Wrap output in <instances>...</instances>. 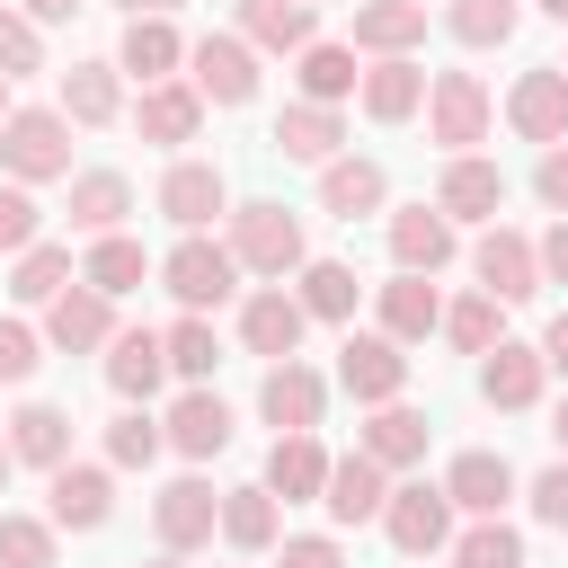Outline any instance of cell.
I'll return each mask as SVG.
<instances>
[{
	"mask_svg": "<svg viewBox=\"0 0 568 568\" xmlns=\"http://www.w3.org/2000/svg\"><path fill=\"white\" fill-rule=\"evenodd\" d=\"M231 257H240V275H266V284H284V275H302L311 266V240H302V213H284V204H231Z\"/></svg>",
	"mask_w": 568,
	"mask_h": 568,
	"instance_id": "obj_1",
	"label": "cell"
},
{
	"mask_svg": "<svg viewBox=\"0 0 568 568\" xmlns=\"http://www.w3.org/2000/svg\"><path fill=\"white\" fill-rule=\"evenodd\" d=\"M0 178L9 186H53L71 178V115L62 106H18L0 124Z\"/></svg>",
	"mask_w": 568,
	"mask_h": 568,
	"instance_id": "obj_2",
	"label": "cell"
},
{
	"mask_svg": "<svg viewBox=\"0 0 568 568\" xmlns=\"http://www.w3.org/2000/svg\"><path fill=\"white\" fill-rule=\"evenodd\" d=\"M160 284H169V302L178 311H222L231 293H240V257H231V240H213V231H178V248L160 257Z\"/></svg>",
	"mask_w": 568,
	"mask_h": 568,
	"instance_id": "obj_3",
	"label": "cell"
},
{
	"mask_svg": "<svg viewBox=\"0 0 568 568\" xmlns=\"http://www.w3.org/2000/svg\"><path fill=\"white\" fill-rule=\"evenodd\" d=\"M382 532H390V550H399V559H435V550H453L462 506L444 497V479H399V488H390V506H382Z\"/></svg>",
	"mask_w": 568,
	"mask_h": 568,
	"instance_id": "obj_4",
	"label": "cell"
},
{
	"mask_svg": "<svg viewBox=\"0 0 568 568\" xmlns=\"http://www.w3.org/2000/svg\"><path fill=\"white\" fill-rule=\"evenodd\" d=\"M488 124H497V98H488V80H479V71H435V80H426V133L444 142V160L479 151V142H488Z\"/></svg>",
	"mask_w": 568,
	"mask_h": 568,
	"instance_id": "obj_5",
	"label": "cell"
},
{
	"mask_svg": "<svg viewBox=\"0 0 568 568\" xmlns=\"http://www.w3.org/2000/svg\"><path fill=\"white\" fill-rule=\"evenodd\" d=\"M337 390H346L355 408L408 399V346L382 337V328H346V346H337Z\"/></svg>",
	"mask_w": 568,
	"mask_h": 568,
	"instance_id": "obj_6",
	"label": "cell"
},
{
	"mask_svg": "<svg viewBox=\"0 0 568 568\" xmlns=\"http://www.w3.org/2000/svg\"><path fill=\"white\" fill-rule=\"evenodd\" d=\"M186 80H195V98L204 106H248L257 98V44L248 36H195L186 44Z\"/></svg>",
	"mask_w": 568,
	"mask_h": 568,
	"instance_id": "obj_7",
	"label": "cell"
},
{
	"mask_svg": "<svg viewBox=\"0 0 568 568\" xmlns=\"http://www.w3.org/2000/svg\"><path fill=\"white\" fill-rule=\"evenodd\" d=\"M470 275H479V293H497V302L515 311V302L541 293V248H532L515 222H488V231L470 240Z\"/></svg>",
	"mask_w": 568,
	"mask_h": 568,
	"instance_id": "obj_8",
	"label": "cell"
},
{
	"mask_svg": "<svg viewBox=\"0 0 568 568\" xmlns=\"http://www.w3.org/2000/svg\"><path fill=\"white\" fill-rule=\"evenodd\" d=\"M151 532H160V550H178V559H186V550H204V541L222 532V488H213V479H195V470H186V479H169V488L151 497Z\"/></svg>",
	"mask_w": 568,
	"mask_h": 568,
	"instance_id": "obj_9",
	"label": "cell"
},
{
	"mask_svg": "<svg viewBox=\"0 0 568 568\" xmlns=\"http://www.w3.org/2000/svg\"><path fill=\"white\" fill-rule=\"evenodd\" d=\"M435 213L462 231V222H497L506 213V169L488 160V151H462V160H444V178H435Z\"/></svg>",
	"mask_w": 568,
	"mask_h": 568,
	"instance_id": "obj_10",
	"label": "cell"
},
{
	"mask_svg": "<svg viewBox=\"0 0 568 568\" xmlns=\"http://www.w3.org/2000/svg\"><path fill=\"white\" fill-rule=\"evenodd\" d=\"M178 231H213V222H231V178L213 169V160H169V178H160V195H151Z\"/></svg>",
	"mask_w": 568,
	"mask_h": 568,
	"instance_id": "obj_11",
	"label": "cell"
},
{
	"mask_svg": "<svg viewBox=\"0 0 568 568\" xmlns=\"http://www.w3.org/2000/svg\"><path fill=\"white\" fill-rule=\"evenodd\" d=\"M115 328H124V320H115V302H106V293H89V284H71V293H53V302H44V346H53V355H106V346H115Z\"/></svg>",
	"mask_w": 568,
	"mask_h": 568,
	"instance_id": "obj_12",
	"label": "cell"
},
{
	"mask_svg": "<svg viewBox=\"0 0 568 568\" xmlns=\"http://www.w3.org/2000/svg\"><path fill=\"white\" fill-rule=\"evenodd\" d=\"M302 328H311V311L293 302V284H257V293L240 302V346L266 355V364H293V355H302Z\"/></svg>",
	"mask_w": 568,
	"mask_h": 568,
	"instance_id": "obj_13",
	"label": "cell"
},
{
	"mask_svg": "<svg viewBox=\"0 0 568 568\" xmlns=\"http://www.w3.org/2000/svg\"><path fill=\"white\" fill-rule=\"evenodd\" d=\"M541 390H550V364H541V346H524V337H497V346L479 355V399H488V408L524 417V408H541Z\"/></svg>",
	"mask_w": 568,
	"mask_h": 568,
	"instance_id": "obj_14",
	"label": "cell"
},
{
	"mask_svg": "<svg viewBox=\"0 0 568 568\" xmlns=\"http://www.w3.org/2000/svg\"><path fill=\"white\" fill-rule=\"evenodd\" d=\"M453 257H462V231L435 213V195L390 213V266H399V275H444Z\"/></svg>",
	"mask_w": 568,
	"mask_h": 568,
	"instance_id": "obj_15",
	"label": "cell"
},
{
	"mask_svg": "<svg viewBox=\"0 0 568 568\" xmlns=\"http://www.w3.org/2000/svg\"><path fill=\"white\" fill-rule=\"evenodd\" d=\"M373 328L399 337V346L444 337V293H435V275H390V284H373Z\"/></svg>",
	"mask_w": 568,
	"mask_h": 568,
	"instance_id": "obj_16",
	"label": "cell"
},
{
	"mask_svg": "<svg viewBox=\"0 0 568 568\" xmlns=\"http://www.w3.org/2000/svg\"><path fill=\"white\" fill-rule=\"evenodd\" d=\"M320 408H328V382L293 355V364H266V382H257V417L275 426V435H320Z\"/></svg>",
	"mask_w": 568,
	"mask_h": 568,
	"instance_id": "obj_17",
	"label": "cell"
},
{
	"mask_svg": "<svg viewBox=\"0 0 568 568\" xmlns=\"http://www.w3.org/2000/svg\"><path fill=\"white\" fill-rule=\"evenodd\" d=\"M44 515H53L62 532H98V524L115 515V470H106V462H62V470L44 479Z\"/></svg>",
	"mask_w": 568,
	"mask_h": 568,
	"instance_id": "obj_18",
	"label": "cell"
},
{
	"mask_svg": "<svg viewBox=\"0 0 568 568\" xmlns=\"http://www.w3.org/2000/svg\"><path fill=\"white\" fill-rule=\"evenodd\" d=\"M506 124L524 133V142H568V71L559 62H532L515 89H506Z\"/></svg>",
	"mask_w": 568,
	"mask_h": 568,
	"instance_id": "obj_19",
	"label": "cell"
},
{
	"mask_svg": "<svg viewBox=\"0 0 568 568\" xmlns=\"http://www.w3.org/2000/svg\"><path fill=\"white\" fill-rule=\"evenodd\" d=\"M160 382H178V373H169V337H160V328H115V346H106V390H115L124 408H151Z\"/></svg>",
	"mask_w": 568,
	"mask_h": 568,
	"instance_id": "obj_20",
	"label": "cell"
},
{
	"mask_svg": "<svg viewBox=\"0 0 568 568\" xmlns=\"http://www.w3.org/2000/svg\"><path fill=\"white\" fill-rule=\"evenodd\" d=\"M426 62L417 53H390V62H364V89H355V106L373 115V124H408V115H426Z\"/></svg>",
	"mask_w": 568,
	"mask_h": 568,
	"instance_id": "obj_21",
	"label": "cell"
},
{
	"mask_svg": "<svg viewBox=\"0 0 568 568\" xmlns=\"http://www.w3.org/2000/svg\"><path fill=\"white\" fill-rule=\"evenodd\" d=\"M204 115H213V106L195 98V80H160V89H142V106H133V133L186 160V142L204 133Z\"/></svg>",
	"mask_w": 568,
	"mask_h": 568,
	"instance_id": "obj_22",
	"label": "cell"
},
{
	"mask_svg": "<svg viewBox=\"0 0 568 568\" xmlns=\"http://www.w3.org/2000/svg\"><path fill=\"white\" fill-rule=\"evenodd\" d=\"M284 160H302V169H328V160H346V106H311V98H293L284 115H275V133H266Z\"/></svg>",
	"mask_w": 568,
	"mask_h": 568,
	"instance_id": "obj_23",
	"label": "cell"
},
{
	"mask_svg": "<svg viewBox=\"0 0 568 568\" xmlns=\"http://www.w3.org/2000/svg\"><path fill=\"white\" fill-rule=\"evenodd\" d=\"M160 426H169V453H178V462H213V453H231V399H222V390H178Z\"/></svg>",
	"mask_w": 568,
	"mask_h": 568,
	"instance_id": "obj_24",
	"label": "cell"
},
{
	"mask_svg": "<svg viewBox=\"0 0 568 568\" xmlns=\"http://www.w3.org/2000/svg\"><path fill=\"white\" fill-rule=\"evenodd\" d=\"M0 435H9L18 470H44V479H53V470L71 462V408H53V399H18Z\"/></svg>",
	"mask_w": 568,
	"mask_h": 568,
	"instance_id": "obj_25",
	"label": "cell"
},
{
	"mask_svg": "<svg viewBox=\"0 0 568 568\" xmlns=\"http://www.w3.org/2000/svg\"><path fill=\"white\" fill-rule=\"evenodd\" d=\"M524 479H515V462L506 453H488V444H470V453H453V470H444V497L479 524V515H506V497H515Z\"/></svg>",
	"mask_w": 568,
	"mask_h": 568,
	"instance_id": "obj_26",
	"label": "cell"
},
{
	"mask_svg": "<svg viewBox=\"0 0 568 568\" xmlns=\"http://www.w3.org/2000/svg\"><path fill=\"white\" fill-rule=\"evenodd\" d=\"M231 36H248L257 53H311L320 44V9H302V0H231Z\"/></svg>",
	"mask_w": 568,
	"mask_h": 568,
	"instance_id": "obj_27",
	"label": "cell"
},
{
	"mask_svg": "<svg viewBox=\"0 0 568 568\" xmlns=\"http://www.w3.org/2000/svg\"><path fill=\"white\" fill-rule=\"evenodd\" d=\"M115 71L160 89V80H186V36L169 18H124V44H115Z\"/></svg>",
	"mask_w": 568,
	"mask_h": 568,
	"instance_id": "obj_28",
	"label": "cell"
},
{
	"mask_svg": "<svg viewBox=\"0 0 568 568\" xmlns=\"http://www.w3.org/2000/svg\"><path fill=\"white\" fill-rule=\"evenodd\" d=\"M426 408H408V399H390V408H364V426H355V453H373L382 470H417L426 462Z\"/></svg>",
	"mask_w": 568,
	"mask_h": 568,
	"instance_id": "obj_29",
	"label": "cell"
},
{
	"mask_svg": "<svg viewBox=\"0 0 568 568\" xmlns=\"http://www.w3.org/2000/svg\"><path fill=\"white\" fill-rule=\"evenodd\" d=\"M320 506H328V524H382V506H390V470H382L373 453H337Z\"/></svg>",
	"mask_w": 568,
	"mask_h": 568,
	"instance_id": "obj_30",
	"label": "cell"
},
{
	"mask_svg": "<svg viewBox=\"0 0 568 568\" xmlns=\"http://www.w3.org/2000/svg\"><path fill=\"white\" fill-rule=\"evenodd\" d=\"M364 62H390V53H417L426 44V0H355V36H346Z\"/></svg>",
	"mask_w": 568,
	"mask_h": 568,
	"instance_id": "obj_31",
	"label": "cell"
},
{
	"mask_svg": "<svg viewBox=\"0 0 568 568\" xmlns=\"http://www.w3.org/2000/svg\"><path fill=\"white\" fill-rule=\"evenodd\" d=\"M382 204H390V169H382V160L346 151V160H328V169H320V213L364 222V213H382Z\"/></svg>",
	"mask_w": 568,
	"mask_h": 568,
	"instance_id": "obj_32",
	"label": "cell"
},
{
	"mask_svg": "<svg viewBox=\"0 0 568 568\" xmlns=\"http://www.w3.org/2000/svg\"><path fill=\"white\" fill-rule=\"evenodd\" d=\"M62 213H71V231H80V240H106V231H124V222H133V178H124V169H80Z\"/></svg>",
	"mask_w": 568,
	"mask_h": 568,
	"instance_id": "obj_33",
	"label": "cell"
},
{
	"mask_svg": "<svg viewBox=\"0 0 568 568\" xmlns=\"http://www.w3.org/2000/svg\"><path fill=\"white\" fill-rule=\"evenodd\" d=\"M151 275H160V257H151L133 231H106V240H89V257H80V284H89V293H106V302L142 293Z\"/></svg>",
	"mask_w": 568,
	"mask_h": 568,
	"instance_id": "obj_34",
	"label": "cell"
},
{
	"mask_svg": "<svg viewBox=\"0 0 568 568\" xmlns=\"http://www.w3.org/2000/svg\"><path fill=\"white\" fill-rule=\"evenodd\" d=\"M328 444L320 435H275V453H266V488L284 497V506H302V497H328Z\"/></svg>",
	"mask_w": 568,
	"mask_h": 568,
	"instance_id": "obj_35",
	"label": "cell"
},
{
	"mask_svg": "<svg viewBox=\"0 0 568 568\" xmlns=\"http://www.w3.org/2000/svg\"><path fill=\"white\" fill-rule=\"evenodd\" d=\"M222 541H231V550H248V559L284 541V506H275V488H266V479H257V488H222Z\"/></svg>",
	"mask_w": 568,
	"mask_h": 568,
	"instance_id": "obj_36",
	"label": "cell"
},
{
	"mask_svg": "<svg viewBox=\"0 0 568 568\" xmlns=\"http://www.w3.org/2000/svg\"><path fill=\"white\" fill-rule=\"evenodd\" d=\"M293 80H302V98L311 106H346L355 89H364V62H355V44H311V53H293Z\"/></svg>",
	"mask_w": 568,
	"mask_h": 568,
	"instance_id": "obj_37",
	"label": "cell"
},
{
	"mask_svg": "<svg viewBox=\"0 0 568 568\" xmlns=\"http://www.w3.org/2000/svg\"><path fill=\"white\" fill-rule=\"evenodd\" d=\"M53 106H62L71 124H115V115H124V71H115V62H71Z\"/></svg>",
	"mask_w": 568,
	"mask_h": 568,
	"instance_id": "obj_38",
	"label": "cell"
},
{
	"mask_svg": "<svg viewBox=\"0 0 568 568\" xmlns=\"http://www.w3.org/2000/svg\"><path fill=\"white\" fill-rule=\"evenodd\" d=\"M293 302H302L311 320H337V328H346L355 302H364V275H355L346 257H311V266L293 275Z\"/></svg>",
	"mask_w": 568,
	"mask_h": 568,
	"instance_id": "obj_39",
	"label": "cell"
},
{
	"mask_svg": "<svg viewBox=\"0 0 568 568\" xmlns=\"http://www.w3.org/2000/svg\"><path fill=\"white\" fill-rule=\"evenodd\" d=\"M515 27H524V0H444V36H453L462 53L515 44Z\"/></svg>",
	"mask_w": 568,
	"mask_h": 568,
	"instance_id": "obj_40",
	"label": "cell"
},
{
	"mask_svg": "<svg viewBox=\"0 0 568 568\" xmlns=\"http://www.w3.org/2000/svg\"><path fill=\"white\" fill-rule=\"evenodd\" d=\"M71 284H80V266H71V248H62V240H36L27 257H9V293H18L27 311H44V302H53V293H71Z\"/></svg>",
	"mask_w": 568,
	"mask_h": 568,
	"instance_id": "obj_41",
	"label": "cell"
},
{
	"mask_svg": "<svg viewBox=\"0 0 568 568\" xmlns=\"http://www.w3.org/2000/svg\"><path fill=\"white\" fill-rule=\"evenodd\" d=\"M160 337H169V373H178L186 390H213V364H222V337H213V320H204V311H178Z\"/></svg>",
	"mask_w": 568,
	"mask_h": 568,
	"instance_id": "obj_42",
	"label": "cell"
},
{
	"mask_svg": "<svg viewBox=\"0 0 568 568\" xmlns=\"http://www.w3.org/2000/svg\"><path fill=\"white\" fill-rule=\"evenodd\" d=\"M444 559H453V568H524V532H515L506 515H479V524L453 532Z\"/></svg>",
	"mask_w": 568,
	"mask_h": 568,
	"instance_id": "obj_43",
	"label": "cell"
},
{
	"mask_svg": "<svg viewBox=\"0 0 568 568\" xmlns=\"http://www.w3.org/2000/svg\"><path fill=\"white\" fill-rule=\"evenodd\" d=\"M444 337H453V346H462V355H488V346H497V337H506V302H497V293H479V284H470V293H462V302H444Z\"/></svg>",
	"mask_w": 568,
	"mask_h": 568,
	"instance_id": "obj_44",
	"label": "cell"
},
{
	"mask_svg": "<svg viewBox=\"0 0 568 568\" xmlns=\"http://www.w3.org/2000/svg\"><path fill=\"white\" fill-rule=\"evenodd\" d=\"M0 568H62V524L53 515H0Z\"/></svg>",
	"mask_w": 568,
	"mask_h": 568,
	"instance_id": "obj_45",
	"label": "cell"
},
{
	"mask_svg": "<svg viewBox=\"0 0 568 568\" xmlns=\"http://www.w3.org/2000/svg\"><path fill=\"white\" fill-rule=\"evenodd\" d=\"M169 453V426L151 417V408H124L115 426H106V470H151Z\"/></svg>",
	"mask_w": 568,
	"mask_h": 568,
	"instance_id": "obj_46",
	"label": "cell"
},
{
	"mask_svg": "<svg viewBox=\"0 0 568 568\" xmlns=\"http://www.w3.org/2000/svg\"><path fill=\"white\" fill-rule=\"evenodd\" d=\"M27 71H44V27L0 0V80H27Z\"/></svg>",
	"mask_w": 568,
	"mask_h": 568,
	"instance_id": "obj_47",
	"label": "cell"
},
{
	"mask_svg": "<svg viewBox=\"0 0 568 568\" xmlns=\"http://www.w3.org/2000/svg\"><path fill=\"white\" fill-rule=\"evenodd\" d=\"M44 240V213H36V186H9L0 178V257H27Z\"/></svg>",
	"mask_w": 568,
	"mask_h": 568,
	"instance_id": "obj_48",
	"label": "cell"
},
{
	"mask_svg": "<svg viewBox=\"0 0 568 568\" xmlns=\"http://www.w3.org/2000/svg\"><path fill=\"white\" fill-rule=\"evenodd\" d=\"M524 506H532V524L568 532V462H541V470L524 479Z\"/></svg>",
	"mask_w": 568,
	"mask_h": 568,
	"instance_id": "obj_49",
	"label": "cell"
},
{
	"mask_svg": "<svg viewBox=\"0 0 568 568\" xmlns=\"http://www.w3.org/2000/svg\"><path fill=\"white\" fill-rule=\"evenodd\" d=\"M36 364H44V328L0 320V382H36Z\"/></svg>",
	"mask_w": 568,
	"mask_h": 568,
	"instance_id": "obj_50",
	"label": "cell"
},
{
	"mask_svg": "<svg viewBox=\"0 0 568 568\" xmlns=\"http://www.w3.org/2000/svg\"><path fill=\"white\" fill-rule=\"evenodd\" d=\"M275 568H346V541L337 532H284L275 541Z\"/></svg>",
	"mask_w": 568,
	"mask_h": 568,
	"instance_id": "obj_51",
	"label": "cell"
},
{
	"mask_svg": "<svg viewBox=\"0 0 568 568\" xmlns=\"http://www.w3.org/2000/svg\"><path fill=\"white\" fill-rule=\"evenodd\" d=\"M532 195L550 204V222H568V142H550V151L532 160Z\"/></svg>",
	"mask_w": 568,
	"mask_h": 568,
	"instance_id": "obj_52",
	"label": "cell"
},
{
	"mask_svg": "<svg viewBox=\"0 0 568 568\" xmlns=\"http://www.w3.org/2000/svg\"><path fill=\"white\" fill-rule=\"evenodd\" d=\"M532 248H541V284H568V222H550Z\"/></svg>",
	"mask_w": 568,
	"mask_h": 568,
	"instance_id": "obj_53",
	"label": "cell"
},
{
	"mask_svg": "<svg viewBox=\"0 0 568 568\" xmlns=\"http://www.w3.org/2000/svg\"><path fill=\"white\" fill-rule=\"evenodd\" d=\"M9 9H27V18H36V27H71V18H80V9H89V0H9Z\"/></svg>",
	"mask_w": 568,
	"mask_h": 568,
	"instance_id": "obj_54",
	"label": "cell"
},
{
	"mask_svg": "<svg viewBox=\"0 0 568 568\" xmlns=\"http://www.w3.org/2000/svg\"><path fill=\"white\" fill-rule=\"evenodd\" d=\"M541 364H550V373H559V382H568V311H559V320H550V328H541Z\"/></svg>",
	"mask_w": 568,
	"mask_h": 568,
	"instance_id": "obj_55",
	"label": "cell"
},
{
	"mask_svg": "<svg viewBox=\"0 0 568 568\" xmlns=\"http://www.w3.org/2000/svg\"><path fill=\"white\" fill-rule=\"evenodd\" d=\"M115 9H124V18H178L186 0H115Z\"/></svg>",
	"mask_w": 568,
	"mask_h": 568,
	"instance_id": "obj_56",
	"label": "cell"
},
{
	"mask_svg": "<svg viewBox=\"0 0 568 568\" xmlns=\"http://www.w3.org/2000/svg\"><path fill=\"white\" fill-rule=\"evenodd\" d=\"M550 444H559V462H568V399L550 408Z\"/></svg>",
	"mask_w": 568,
	"mask_h": 568,
	"instance_id": "obj_57",
	"label": "cell"
},
{
	"mask_svg": "<svg viewBox=\"0 0 568 568\" xmlns=\"http://www.w3.org/2000/svg\"><path fill=\"white\" fill-rule=\"evenodd\" d=\"M9 470H18V453H9V435H0V488H9Z\"/></svg>",
	"mask_w": 568,
	"mask_h": 568,
	"instance_id": "obj_58",
	"label": "cell"
},
{
	"mask_svg": "<svg viewBox=\"0 0 568 568\" xmlns=\"http://www.w3.org/2000/svg\"><path fill=\"white\" fill-rule=\"evenodd\" d=\"M532 9H541V18H559V27H568V0H532Z\"/></svg>",
	"mask_w": 568,
	"mask_h": 568,
	"instance_id": "obj_59",
	"label": "cell"
},
{
	"mask_svg": "<svg viewBox=\"0 0 568 568\" xmlns=\"http://www.w3.org/2000/svg\"><path fill=\"white\" fill-rule=\"evenodd\" d=\"M142 568H186V559H178V550H160V559H142Z\"/></svg>",
	"mask_w": 568,
	"mask_h": 568,
	"instance_id": "obj_60",
	"label": "cell"
},
{
	"mask_svg": "<svg viewBox=\"0 0 568 568\" xmlns=\"http://www.w3.org/2000/svg\"><path fill=\"white\" fill-rule=\"evenodd\" d=\"M9 115H18V106H9V80H0V124H9Z\"/></svg>",
	"mask_w": 568,
	"mask_h": 568,
	"instance_id": "obj_61",
	"label": "cell"
},
{
	"mask_svg": "<svg viewBox=\"0 0 568 568\" xmlns=\"http://www.w3.org/2000/svg\"><path fill=\"white\" fill-rule=\"evenodd\" d=\"M302 9H320V0H302Z\"/></svg>",
	"mask_w": 568,
	"mask_h": 568,
	"instance_id": "obj_62",
	"label": "cell"
},
{
	"mask_svg": "<svg viewBox=\"0 0 568 568\" xmlns=\"http://www.w3.org/2000/svg\"><path fill=\"white\" fill-rule=\"evenodd\" d=\"M559 71H568V62H559Z\"/></svg>",
	"mask_w": 568,
	"mask_h": 568,
	"instance_id": "obj_63",
	"label": "cell"
}]
</instances>
